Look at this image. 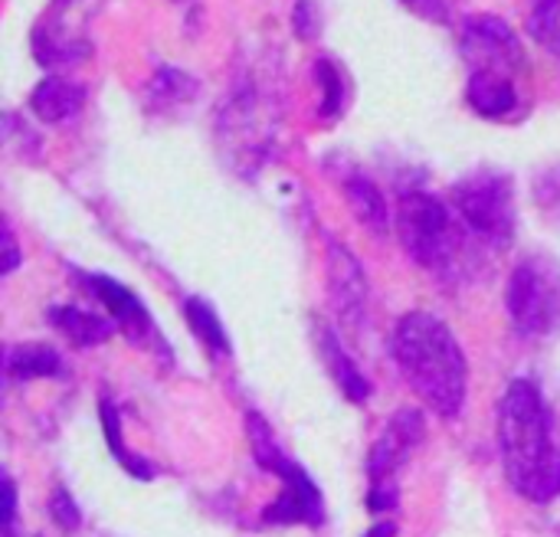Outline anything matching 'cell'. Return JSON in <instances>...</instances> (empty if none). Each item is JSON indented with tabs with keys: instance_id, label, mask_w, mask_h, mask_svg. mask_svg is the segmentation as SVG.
<instances>
[{
	"instance_id": "obj_15",
	"label": "cell",
	"mask_w": 560,
	"mask_h": 537,
	"mask_svg": "<svg viewBox=\"0 0 560 537\" xmlns=\"http://www.w3.org/2000/svg\"><path fill=\"white\" fill-rule=\"evenodd\" d=\"M345 194H348V203H351L354 217H358L371 233L384 236L387 226H390V213H387V200H384V194L377 190V184H374L371 177H364V174H351V177L345 180Z\"/></svg>"
},
{
	"instance_id": "obj_21",
	"label": "cell",
	"mask_w": 560,
	"mask_h": 537,
	"mask_svg": "<svg viewBox=\"0 0 560 537\" xmlns=\"http://www.w3.org/2000/svg\"><path fill=\"white\" fill-rule=\"evenodd\" d=\"M315 75H318V82H322V89H325L322 115L331 118V115H338V112L345 108V79H341V72H338L328 59H318V62H315Z\"/></svg>"
},
{
	"instance_id": "obj_19",
	"label": "cell",
	"mask_w": 560,
	"mask_h": 537,
	"mask_svg": "<svg viewBox=\"0 0 560 537\" xmlns=\"http://www.w3.org/2000/svg\"><path fill=\"white\" fill-rule=\"evenodd\" d=\"M560 0H532V16H528V30L538 43H545L548 49L560 52V23H558Z\"/></svg>"
},
{
	"instance_id": "obj_22",
	"label": "cell",
	"mask_w": 560,
	"mask_h": 537,
	"mask_svg": "<svg viewBox=\"0 0 560 537\" xmlns=\"http://www.w3.org/2000/svg\"><path fill=\"white\" fill-rule=\"evenodd\" d=\"M535 200L541 203L548 220H560V171H548L535 184Z\"/></svg>"
},
{
	"instance_id": "obj_7",
	"label": "cell",
	"mask_w": 560,
	"mask_h": 537,
	"mask_svg": "<svg viewBox=\"0 0 560 537\" xmlns=\"http://www.w3.org/2000/svg\"><path fill=\"white\" fill-rule=\"evenodd\" d=\"M459 49L469 62V72H492V75L518 79L528 69L525 46L502 16H489V13L469 16L463 23Z\"/></svg>"
},
{
	"instance_id": "obj_17",
	"label": "cell",
	"mask_w": 560,
	"mask_h": 537,
	"mask_svg": "<svg viewBox=\"0 0 560 537\" xmlns=\"http://www.w3.org/2000/svg\"><path fill=\"white\" fill-rule=\"evenodd\" d=\"M7 371L16 381H33V377H56L62 374V361L52 348L46 345H20L7 354Z\"/></svg>"
},
{
	"instance_id": "obj_6",
	"label": "cell",
	"mask_w": 560,
	"mask_h": 537,
	"mask_svg": "<svg viewBox=\"0 0 560 537\" xmlns=\"http://www.w3.org/2000/svg\"><path fill=\"white\" fill-rule=\"evenodd\" d=\"M515 328L528 338H545L560 328V266L548 256H532L515 266L505 292Z\"/></svg>"
},
{
	"instance_id": "obj_4",
	"label": "cell",
	"mask_w": 560,
	"mask_h": 537,
	"mask_svg": "<svg viewBox=\"0 0 560 537\" xmlns=\"http://www.w3.org/2000/svg\"><path fill=\"white\" fill-rule=\"evenodd\" d=\"M246 430H249V446H253L256 463L266 472H276L285 482V492L266 509L262 522H269V525H312V528H318L325 522L322 489L312 482V476L302 466H295L279 450V443L269 433V423L259 413H249L246 417Z\"/></svg>"
},
{
	"instance_id": "obj_12",
	"label": "cell",
	"mask_w": 560,
	"mask_h": 537,
	"mask_svg": "<svg viewBox=\"0 0 560 537\" xmlns=\"http://www.w3.org/2000/svg\"><path fill=\"white\" fill-rule=\"evenodd\" d=\"M466 98H469V105L482 118H509L522 105L518 79H512V75H492V72H469Z\"/></svg>"
},
{
	"instance_id": "obj_10",
	"label": "cell",
	"mask_w": 560,
	"mask_h": 537,
	"mask_svg": "<svg viewBox=\"0 0 560 537\" xmlns=\"http://www.w3.org/2000/svg\"><path fill=\"white\" fill-rule=\"evenodd\" d=\"M79 279H82V285L108 308L112 322H115L131 341H144V338L154 335V322H151L148 308L141 305V299H138L131 289H125L121 282H115V279H108V276H98V272H82Z\"/></svg>"
},
{
	"instance_id": "obj_1",
	"label": "cell",
	"mask_w": 560,
	"mask_h": 537,
	"mask_svg": "<svg viewBox=\"0 0 560 537\" xmlns=\"http://www.w3.org/2000/svg\"><path fill=\"white\" fill-rule=\"evenodd\" d=\"M499 446L512 489L538 505L560 495V453L551 440V413L532 381H515L499 404Z\"/></svg>"
},
{
	"instance_id": "obj_20",
	"label": "cell",
	"mask_w": 560,
	"mask_h": 537,
	"mask_svg": "<svg viewBox=\"0 0 560 537\" xmlns=\"http://www.w3.org/2000/svg\"><path fill=\"white\" fill-rule=\"evenodd\" d=\"M197 92V82L177 69H158L154 82H151V98L158 102V108L171 105V102H184V98H194Z\"/></svg>"
},
{
	"instance_id": "obj_18",
	"label": "cell",
	"mask_w": 560,
	"mask_h": 537,
	"mask_svg": "<svg viewBox=\"0 0 560 537\" xmlns=\"http://www.w3.org/2000/svg\"><path fill=\"white\" fill-rule=\"evenodd\" d=\"M184 315H187V325L190 331L203 341V348H210L213 354H230V335L220 322V315L197 295L184 299Z\"/></svg>"
},
{
	"instance_id": "obj_3",
	"label": "cell",
	"mask_w": 560,
	"mask_h": 537,
	"mask_svg": "<svg viewBox=\"0 0 560 537\" xmlns=\"http://www.w3.org/2000/svg\"><path fill=\"white\" fill-rule=\"evenodd\" d=\"M397 233H400L407 253L413 256V262H420L440 276L453 272L459 256L466 253V240H463V230H459L453 210L427 190H410L400 197Z\"/></svg>"
},
{
	"instance_id": "obj_24",
	"label": "cell",
	"mask_w": 560,
	"mask_h": 537,
	"mask_svg": "<svg viewBox=\"0 0 560 537\" xmlns=\"http://www.w3.org/2000/svg\"><path fill=\"white\" fill-rule=\"evenodd\" d=\"M3 253H7V259H3V276H10V272L20 266V249H16V240H13V230H10V226H3Z\"/></svg>"
},
{
	"instance_id": "obj_11",
	"label": "cell",
	"mask_w": 560,
	"mask_h": 537,
	"mask_svg": "<svg viewBox=\"0 0 560 537\" xmlns=\"http://www.w3.org/2000/svg\"><path fill=\"white\" fill-rule=\"evenodd\" d=\"M315 345H318V354H322L325 367L331 371L335 384L341 387V394H345L351 404H364V400L371 397V384H368V377L358 371V364L345 354L341 338H338L325 322H315Z\"/></svg>"
},
{
	"instance_id": "obj_23",
	"label": "cell",
	"mask_w": 560,
	"mask_h": 537,
	"mask_svg": "<svg viewBox=\"0 0 560 537\" xmlns=\"http://www.w3.org/2000/svg\"><path fill=\"white\" fill-rule=\"evenodd\" d=\"M49 518L62 528V532H72L79 528L82 515H79V505L72 502V495L66 489H56L52 499H49Z\"/></svg>"
},
{
	"instance_id": "obj_25",
	"label": "cell",
	"mask_w": 560,
	"mask_h": 537,
	"mask_svg": "<svg viewBox=\"0 0 560 537\" xmlns=\"http://www.w3.org/2000/svg\"><path fill=\"white\" fill-rule=\"evenodd\" d=\"M13 515H16V489L10 479H3V532H10Z\"/></svg>"
},
{
	"instance_id": "obj_16",
	"label": "cell",
	"mask_w": 560,
	"mask_h": 537,
	"mask_svg": "<svg viewBox=\"0 0 560 537\" xmlns=\"http://www.w3.org/2000/svg\"><path fill=\"white\" fill-rule=\"evenodd\" d=\"M98 420H102L105 446H108V453L115 456V463H118L128 476H135V479L148 482V479L154 476V469H151L141 456H135V453H128V450H125V443H121V417H118L115 404H112V400H105V397L98 400Z\"/></svg>"
},
{
	"instance_id": "obj_8",
	"label": "cell",
	"mask_w": 560,
	"mask_h": 537,
	"mask_svg": "<svg viewBox=\"0 0 560 537\" xmlns=\"http://www.w3.org/2000/svg\"><path fill=\"white\" fill-rule=\"evenodd\" d=\"M420 440H423V417H420V410H400V413L387 423L384 436L374 443V450H371V456H368L371 489L390 486V482L400 476V469L410 463V456H413V450L420 446Z\"/></svg>"
},
{
	"instance_id": "obj_9",
	"label": "cell",
	"mask_w": 560,
	"mask_h": 537,
	"mask_svg": "<svg viewBox=\"0 0 560 537\" xmlns=\"http://www.w3.org/2000/svg\"><path fill=\"white\" fill-rule=\"evenodd\" d=\"M328 289L335 295V305L341 312L345 322H361L364 308H368V276L364 266L358 262V256L345 246L328 240Z\"/></svg>"
},
{
	"instance_id": "obj_27",
	"label": "cell",
	"mask_w": 560,
	"mask_h": 537,
	"mask_svg": "<svg viewBox=\"0 0 560 537\" xmlns=\"http://www.w3.org/2000/svg\"><path fill=\"white\" fill-rule=\"evenodd\" d=\"M7 537H10V535H7Z\"/></svg>"
},
{
	"instance_id": "obj_13",
	"label": "cell",
	"mask_w": 560,
	"mask_h": 537,
	"mask_svg": "<svg viewBox=\"0 0 560 537\" xmlns=\"http://www.w3.org/2000/svg\"><path fill=\"white\" fill-rule=\"evenodd\" d=\"M82 102H85V89L62 75H46L30 95L33 115L46 125H59V121L72 118L82 108Z\"/></svg>"
},
{
	"instance_id": "obj_14",
	"label": "cell",
	"mask_w": 560,
	"mask_h": 537,
	"mask_svg": "<svg viewBox=\"0 0 560 537\" xmlns=\"http://www.w3.org/2000/svg\"><path fill=\"white\" fill-rule=\"evenodd\" d=\"M46 318L72 348H95V345L108 341L112 331H115L112 322H105V318L79 308V305H52L46 312Z\"/></svg>"
},
{
	"instance_id": "obj_5",
	"label": "cell",
	"mask_w": 560,
	"mask_h": 537,
	"mask_svg": "<svg viewBox=\"0 0 560 537\" xmlns=\"http://www.w3.org/2000/svg\"><path fill=\"white\" fill-rule=\"evenodd\" d=\"M453 207L469 233L495 249L515 236V190L502 171H476L453 187Z\"/></svg>"
},
{
	"instance_id": "obj_26",
	"label": "cell",
	"mask_w": 560,
	"mask_h": 537,
	"mask_svg": "<svg viewBox=\"0 0 560 537\" xmlns=\"http://www.w3.org/2000/svg\"><path fill=\"white\" fill-rule=\"evenodd\" d=\"M364 537H397V525H390V522H381V525H374L371 532Z\"/></svg>"
},
{
	"instance_id": "obj_2",
	"label": "cell",
	"mask_w": 560,
	"mask_h": 537,
	"mask_svg": "<svg viewBox=\"0 0 560 537\" xmlns=\"http://www.w3.org/2000/svg\"><path fill=\"white\" fill-rule=\"evenodd\" d=\"M390 354L400 364L410 387L423 397V404L453 420L463 413L469 367L466 354L450 331V325L430 312H410L400 318L390 338Z\"/></svg>"
}]
</instances>
